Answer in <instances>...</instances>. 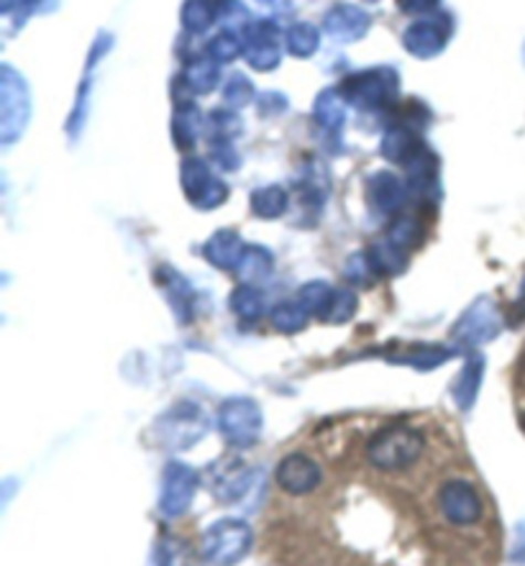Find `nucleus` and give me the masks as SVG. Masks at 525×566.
<instances>
[{
    "label": "nucleus",
    "instance_id": "1",
    "mask_svg": "<svg viewBox=\"0 0 525 566\" xmlns=\"http://www.w3.org/2000/svg\"><path fill=\"white\" fill-rule=\"evenodd\" d=\"M252 548V528L239 517H223L203 536V559L213 566L239 564Z\"/></svg>",
    "mask_w": 525,
    "mask_h": 566
},
{
    "label": "nucleus",
    "instance_id": "2",
    "mask_svg": "<svg viewBox=\"0 0 525 566\" xmlns=\"http://www.w3.org/2000/svg\"><path fill=\"white\" fill-rule=\"evenodd\" d=\"M218 423L233 449H249L262 436V410L249 398H231L221 406Z\"/></svg>",
    "mask_w": 525,
    "mask_h": 566
},
{
    "label": "nucleus",
    "instance_id": "3",
    "mask_svg": "<svg viewBox=\"0 0 525 566\" xmlns=\"http://www.w3.org/2000/svg\"><path fill=\"white\" fill-rule=\"evenodd\" d=\"M323 464L313 454L293 451L277 467V488L285 497H305L323 482Z\"/></svg>",
    "mask_w": 525,
    "mask_h": 566
},
{
    "label": "nucleus",
    "instance_id": "4",
    "mask_svg": "<svg viewBox=\"0 0 525 566\" xmlns=\"http://www.w3.org/2000/svg\"><path fill=\"white\" fill-rule=\"evenodd\" d=\"M198 474L196 469L180 462H172L165 472V488H161V513L167 517H180L182 513H188V507L192 505V497L198 492Z\"/></svg>",
    "mask_w": 525,
    "mask_h": 566
},
{
    "label": "nucleus",
    "instance_id": "5",
    "mask_svg": "<svg viewBox=\"0 0 525 566\" xmlns=\"http://www.w3.org/2000/svg\"><path fill=\"white\" fill-rule=\"evenodd\" d=\"M208 431V418L198 406H177L169 416H165L161 428V443L172 449H188L200 441Z\"/></svg>",
    "mask_w": 525,
    "mask_h": 566
},
{
    "label": "nucleus",
    "instance_id": "6",
    "mask_svg": "<svg viewBox=\"0 0 525 566\" xmlns=\"http://www.w3.org/2000/svg\"><path fill=\"white\" fill-rule=\"evenodd\" d=\"M254 480V472L239 459H221V462L208 469L210 492L221 500V503H237L249 492Z\"/></svg>",
    "mask_w": 525,
    "mask_h": 566
},
{
    "label": "nucleus",
    "instance_id": "7",
    "mask_svg": "<svg viewBox=\"0 0 525 566\" xmlns=\"http://www.w3.org/2000/svg\"><path fill=\"white\" fill-rule=\"evenodd\" d=\"M182 188L198 208H216L229 198L225 185L218 180V177L210 175L208 165H203L200 159H190L188 165L182 167Z\"/></svg>",
    "mask_w": 525,
    "mask_h": 566
},
{
    "label": "nucleus",
    "instance_id": "8",
    "mask_svg": "<svg viewBox=\"0 0 525 566\" xmlns=\"http://www.w3.org/2000/svg\"><path fill=\"white\" fill-rule=\"evenodd\" d=\"M497 331H500L497 311L492 308L487 301H480L476 305H472L470 311H466L462 321H459V326L454 328V338L459 344L474 346V344H482V342H490V338H495Z\"/></svg>",
    "mask_w": 525,
    "mask_h": 566
},
{
    "label": "nucleus",
    "instance_id": "9",
    "mask_svg": "<svg viewBox=\"0 0 525 566\" xmlns=\"http://www.w3.org/2000/svg\"><path fill=\"white\" fill-rule=\"evenodd\" d=\"M246 56L256 70H266V67H274V64H277V60H280L277 34H274L272 23H256V27L249 29Z\"/></svg>",
    "mask_w": 525,
    "mask_h": 566
},
{
    "label": "nucleus",
    "instance_id": "10",
    "mask_svg": "<svg viewBox=\"0 0 525 566\" xmlns=\"http://www.w3.org/2000/svg\"><path fill=\"white\" fill-rule=\"evenodd\" d=\"M392 87H395L392 75H387V72H367V75L354 77L351 85H346V93H349V98L354 103L377 105L390 95Z\"/></svg>",
    "mask_w": 525,
    "mask_h": 566
},
{
    "label": "nucleus",
    "instance_id": "11",
    "mask_svg": "<svg viewBox=\"0 0 525 566\" xmlns=\"http://www.w3.org/2000/svg\"><path fill=\"white\" fill-rule=\"evenodd\" d=\"M244 252H246L244 241H241L233 231H218L203 249V254L216 266H221V270H237Z\"/></svg>",
    "mask_w": 525,
    "mask_h": 566
},
{
    "label": "nucleus",
    "instance_id": "12",
    "mask_svg": "<svg viewBox=\"0 0 525 566\" xmlns=\"http://www.w3.org/2000/svg\"><path fill=\"white\" fill-rule=\"evenodd\" d=\"M369 196H371V203H375L377 210H382V213H398V210L406 206L408 190L402 188L398 177L382 172V175L371 177Z\"/></svg>",
    "mask_w": 525,
    "mask_h": 566
},
{
    "label": "nucleus",
    "instance_id": "13",
    "mask_svg": "<svg viewBox=\"0 0 525 566\" xmlns=\"http://www.w3.org/2000/svg\"><path fill=\"white\" fill-rule=\"evenodd\" d=\"M326 31L342 39V42H351V39H357L367 31V15L354 6H338L336 11L328 13Z\"/></svg>",
    "mask_w": 525,
    "mask_h": 566
},
{
    "label": "nucleus",
    "instance_id": "14",
    "mask_svg": "<svg viewBox=\"0 0 525 566\" xmlns=\"http://www.w3.org/2000/svg\"><path fill=\"white\" fill-rule=\"evenodd\" d=\"M443 36H447V31H439L435 29V23L423 21V23H416V27L408 31L406 46L418 56H431L443 46Z\"/></svg>",
    "mask_w": 525,
    "mask_h": 566
},
{
    "label": "nucleus",
    "instance_id": "15",
    "mask_svg": "<svg viewBox=\"0 0 525 566\" xmlns=\"http://www.w3.org/2000/svg\"><path fill=\"white\" fill-rule=\"evenodd\" d=\"M369 262L375 270H379L382 274H400L408 264V252L402 247L395 244L392 239L377 241L369 252Z\"/></svg>",
    "mask_w": 525,
    "mask_h": 566
},
{
    "label": "nucleus",
    "instance_id": "16",
    "mask_svg": "<svg viewBox=\"0 0 525 566\" xmlns=\"http://www.w3.org/2000/svg\"><path fill=\"white\" fill-rule=\"evenodd\" d=\"M239 277L246 282V285H254V282L264 280L266 274L272 272V254L262 247H246L244 256L239 262Z\"/></svg>",
    "mask_w": 525,
    "mask_h": 566
},
{
    "label": "nucleus",
    "instance_id": "17",
    "mask_svg": "<svg viewBox=\"0 0 525 566\" xmlns=\"http://www.w3.org/2000/svg\"><path fill=\"white\" fill-rule=\"evenodd\" d=\"M482 371H484L482 359H472L464 367L462 375H459L456 385H454V400L462 410H470L474 406L476 390H480V382H482Z\"/></svg>",
    "mask_w": 525,
    "mask_h": 566
},
{
    "label": "nucleus",
    "instance_id": "18",
    "mask_svg": "<svg viewBox=\"0 0 525 566\" xmlns=\"http://www.w3.org/2000/svg\"><path fill=\"white\" fill-rule=\"evenodd\" d=\"M159 566H203V554L192 552V546L182 538H167L161 544Z\"/></svg>",
    "mask_w": 525,
    "mask_h": 566
},
{
    "label": "nucleus",
    "instance_id": "19",
    "mask_svg": "<svg viewBox=\"0 0 525 566\" xmlns=\"http://www.w3.org/2000/svg\"><path fill=\"white\" fill-rule=\"evenodd\" d=\"M231 308L241 321H256L264 313L262 293L252 285H241L237 293L231 295Z\"/></svg>",
    "mask_w": 525,
    "mask_h": 566
},
{
    "label": "nucleus",
    "instance_id": "20",
    "mask_svg": "<svg viewBox=\"0 0 525 566\" xmlns=\"http://www.w3.org/2000/svg\"><path fill=\"white\" fill-rule=\"evenodd\" d=\"M252 208L262 218H277L287 208V192L282 188H262L252 196Z\"/></svg>",
    "mask_w": 525,
    "mask_h": 566
},
{
    "label": "nucleus",
    "instance_id": "21",
    "mask_svg": "<svg viewBox=\"0 0 525 566\" xmlns=\"http://www.w3.org/2000/svg\"><path fill=\"white\" fill-rule=\"evenodd\" d=\"M308 311H305V305L297 301V303H280L277 308L272 311V323L277 326L280 331H287V334H295V331H301L305 323H308Z\"/></svg>",
    "mask_w": 525,
    "mask_h": 566
},
{
    "label": "nucleus",
    "instance_id": "22",
    "mask_svg": "<svg viewBox=\"0 0 525 566\" xmlns=\"http://www.w3.org/2000/svg\"><path fill=\"white\" fill-rule=\"evenodd\" d=\"M334 287H328L326 282H311V285H305L301 290V295H297V301H301L305 305V311L308 313H315L318 318H323L328 311L330 301H334Z\"/></svg>",
    "mask_w": 525,
    "mask_h": 566
},
{
    "label": "nucleus",
    "instance_id": "23",
    "mask_svg": "<svg viewBox=\"0 0 525 566\" xmlns=\"http://www.w3.org/2000/svg\"><path fill=\"white\" fill-rule=\"evenodd\" d=\"M451 357V352L441 349V346H413L408 354H395L392 361H406L413 364V367L420 369H433L439 367L441 361H447Z\"/></svg>",
    "mask_w": 525,
    "mask_h": 566
},
{
    "label": "nucleus",
    "instance_id": "24",
    "mask_svg": "<svg viewBox=\"0 0 525 566\" xmlns=\"http://www.w3.org/2000/svg\"><path fill=\"white\" fill-rule=\"evenodd\" d=\"M354 311H357V295L351 293L349 287L344 290H336L334 293V301H330L326 315H323L321 321H328V323H344L349 321Z\"/></svg>",
    "mask_w": 525,
    "mask_h": 566
},
{
    "label": "nucleus",
    "instance_id": "25",
    "mask_svg": "<svg viewBox=\"0 0 525 566\" xmlns=\"http://www.w3.org/2000/svg\"><path fill=\"white\" fill-rule=\"evenodd\" d=\"M315 46H318V34L315 29L308 27V23H297V27L290 29L287 34V50L293 54H313Z\"/></svg>",
    "mask_w": 525,
    "mask_h": 566
},
{
    "label": "nucleus",
    "instance_id": "26",
    "mask_svg": "<svg viewBox=\"0 0 525 566\" xmlns=\"http://www.w3.org/2000/svg\"><path fill=\"white\" fill-rule=\"evenodd\" d=\"M210 19H213V8H210V0H190L182 11V21L190 31H203L208 29Z\"/></svg>",
    "mask_w": 525,
    "mask_h": 566
},
{
    "label": "nucleus",
    "instance_id": "27",
    "mask_svg": "<svg viewBox=\"0 0 525 566\" xmlns=\"http://www.w3.org/2000/svg\"><path fill=\"white\" fill-rule=\"evenodd\" d=\"M390 239L408 252L410 244H418L423 239V229H420V223L413 221V218H400L390 229Z\"/></svg>",
    "mask_w": 525,
    "mask_h": 566
},
{
    "label": "nucleus",
    "instance_id": "28",
    "mask_svg": "<svg viewBox=\"0 0 525 566\" xmlns=\"http://www.w3.org/2000/svg\"><path fill=\"white\" fill-rule=\"evenodd\" d=\"M216 80H218V70H216V64H210V62H196L188 70V85L196 87L198 93L213 91Z\"/></svg>",
    "mask_w": 525,
    "mask_h": 566
},
{
    "label": "nucleus",
    "instance_id": "29",
    "mask_svg": "<svg viewBox=\"0 0 525 566\" xmlns=\"http://www.w3.org/2000/svg\"><path fill=\"white\" fill-rule=\"evenodd\" d=\"M318 116L323 118L321 124H328V126H338L344 118V103L336 98L334 93L330 95H323L321 103H318Z\"/></svg>",
    "mask_w": 525,
    "mask_h": 566
},
{
    "label": "nucleus",
    "instance_id": "30",
    "mask_svg": "<svg viewBox=\"0 0 525 566\" xmlns=\"http://www.w3.org/2000/svg\"><path fill=\"white\" fill-rule=\"evenodd\" d=\"M239 52H241V44L233 34H221V36H216L213 42H210V54H213L218 62H229Z\"/></svg>",
    "mask_w": 525,
    "mask_h": 566
},
{
    "label": "nucleus",
    "instance_id": "31",
    "mask_svg": "<svg viewBox=\"0 0 525 566\" xmlns=\"http://www.w3.org/2000/svg\"><path fill=\"white\" fill-rule=\"evenodd\" d=\"M252 98V85L246 83L244 77H233L229 85H225V101L231 105H244Z\"/></svg>",
    "mask_w": 525,
    "mask_h": 566
},
{
    "label": "nucleus",
    "instance_id": "32",
    "mask_svg": "<svg viewBox=\"0 0 525 566\" xmlns=\"http://www.w3.org/2000/svg\"><path fill=\"white\" fill-rule=\"evenodd\" d=\"M435 0H402V8L406 11H428V8H433Z\"/></svg>",
    "mask_w": 525,
    "mask_h": 566
},
{
    "label": "nucleus",
    "instance_id": "33",
    "mask_svg": "<svg viewBox=\"0 0 525 566\" xmlns=\"http://www.w3.org/2000/svg\"><path fill=\"white\" fill-rule=\"evenodd\" d=\"M521 308H525V280H523V287H521Z\"/></svg>",
    "mask_w": 525,
    "mask_h": 566
},
{
    "label": "nucleus",
    "instance_id": "34",
    "mask_svg": "<svg viewBox=\"0 0 525 566\" xmlns=\"http://www.w3.org/2000/svg\"><path fill=\"white\" fill-rule=\"evenodd\" d=\"M521 426H523V431H525V412H523V418H521Z\"/></svg>",
    "mask_w": 525,
    "mask_h": 566
}]
</instances>
